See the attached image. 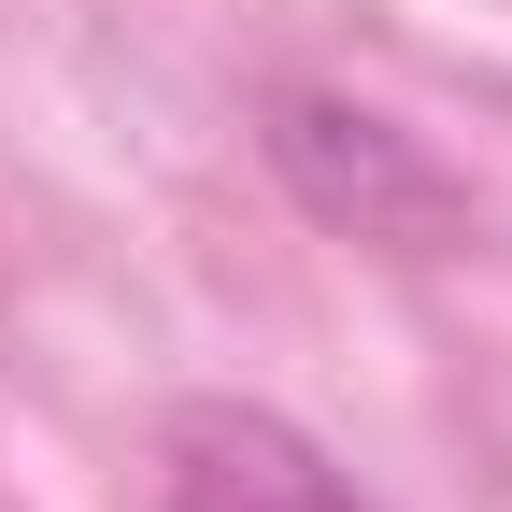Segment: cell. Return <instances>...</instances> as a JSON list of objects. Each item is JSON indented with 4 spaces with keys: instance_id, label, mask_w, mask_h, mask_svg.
<instances>
[{
    "instance_id": "cell-1",
    "label": "cell",
    "mask_w": 512,
    "mask_h": 512,
    "mask_svg": "<svg viewBox=\"0 0 512 512\" xmlns=\"http://www.w3.org/2000/svg\"><path fill=\"white\" fill-rule=\"evenodd\" d=\"M171 512H370V498H342V470L299 427L200 399V413H171Z\"/></svg>"
}]
</instances>
